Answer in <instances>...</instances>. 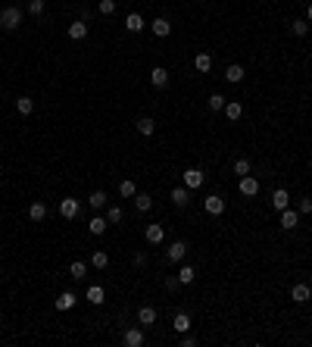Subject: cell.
I'll use <instances>...</instances> for the list:
<instances>
[{"label":"cell","instance_id":"b9f144b4","mask_svg":"<svg viewBox=\"0 0 312 347\" xmlns=\"http://www.w3.org/2000/svg\"><path fill=\"white\" fill-rule=\"evenodd\" d=\"M178 285H181V282H178V275H172V279H166V288H169V291H175Z\"/></svg>","mask_w":312,"mask_h":347},{"label":"cell","instance_id":"7402d4cb","mask_svg":"<svg viewBox=\"0 0 312 347\" xmlns=\"http://www.w3.org/2000/svg\"><path fill=\"white\" fill-rule=\"evenodd\" d=\"M122 341L128 344V347H141V344H144V332H141V329H128Z\"/></svg>","mask_w":312,"mask_h":347},{"label":"cell","instance_id":"3957f363","mask_svg":"<svg viewBox=\"0 0 312 347\" xmlns=\"http://www.w3.org/2000/svg\"><path fill=\"white\" fill-rule=\"evenodd\" d=\"M184 188H200V184H203V169H197V166H191V169H184Z\"/></svg>","mask_w":312,"mask_h":347},{"label":"cell","instance_id":"4dcf8cb0","mask_svg":"<svg viewBox=\"0 0 312 347\" xmlns=\"http://www.w3.org/2000/svg\"><path fill=\"white\" fill-rule=\"evenodd\" d=\"M88 228H91V235H103V231H106V219H103V216H94V219L88 222Z\"/></svg>","mask_w":312,"mask_h":347},{"label":"cell","instance_id":"5b68a950","mask_svg":"<svg viewBox=\"0 0 312 347\" xmlns=\"http://www.w3.org/2000/svg\"><path fill=\"white\" fill-rule=\"evenodd\" d=\"M291 300H294V304H309V300H312V288L303 285V282L294 285V288H291Z\"/></svg>","mask_w":312,"mask_h":347},{"label":"cell","instance_id":"8d00e7d4","mask_svg":"<svg viewBox=\"0 0 312 347\" xmlns=\"http://www.w3.org/2000/svg\"><path fill=\"white\" fill-rule=\"evenodd\" d=\"M225 103H228V97H225V94H212V97H209V110H215V113H218V110H225Z\"/></svg>","mask_w":312,"mask_h":347},{"label":"cell","instance_id":"60d3db41","mask_svg":"<svg viewBox=\"0 0 312 347\" xmlns=\"http://www.w3.org/2000/svg\"><path fill=\"white\" fill-rule=\"evenodd\" d=\"M194 344H197V338H194V335H188V332H184V335H181V347H194Z\"/></svg>","mask_w":312,"mask_h":347},{"label":"cell","instance_id":"7c38bea8","mask_svg":"<svg viewBox=\"0 0 312 347\" xmlns=\"http://www.w3.org/2000/svg\"><path fill=\"white\" fill-rule=\"evenodd\" d=\"M28 219H31V222H44V219H47V203L31 200V206H28Z\"/></svg>","mask_w":312,"mask_h":347},{"label":"cell","instance_id":"30bf717a","mask_svg":"<svg viewBox=\"0 0 312 347\" xmlns=\"http://www.w3.org/2000/svg\"><path fill=\"white\" fill-rule=\"evenodd\" d=\"M78 304V294L75 291H63L60 297H56V310H60V313H66V310H72Z\"/></svg>","mask_w":312,"mask_h":347},{"label":"cell","instance_id":"ba28073f","mask_svg":"<svg viewBox=\"0 0 312 347\" xmlns=\"http://www.w3.org/2000/svg\"><path fill=\"white\" fill-rule=\"evenodd\" d=\"M144 238H147V244H163V241H166V228L153 222V225H147Z\"/></svg>","mask_w":312,"mask_h":347},{"label":"cell","instance_id":"8fae6325","mask_svg":"<svg viewBox=\"0 0 312 347\" xmlns=\"http://www.w3.org/2000/svg\"><path fill=\"white\" fill-rule=\"evenodd\" d=\"M60 216L63 219H75L78 216V200L75 197H63L60 200Z\"/></svg>","mask_w":312,"mask_h":347},{"label":"cell","instance_id":"74e56055","mask_svg":"<svg viewBox=\"0 0 312 347\" xmlns=\"http://www.w3.org/2000/svg\"><path fill=\"white\" fill-rule=\"evenodd\" d=\"M97 9H100L103 16H112V13H115V0H100Z\"/></svg>","mask_w":312,"mask_h":347},{"label":"cell","instance_id":"1f68e13d","mask_svg":"<svg viewBox=\"0 0 312 347\" xmlns=\"http://www.w3.org/2000/svg\"><path fill=\"white\" fill-rule=\"evenodd\" d=\"M16 110H19L22 116H31V113H34V100H31V97H19V100H16Z\"/></svg>","mask_w":312,"mask_h":347},{"label":"cell","instance_id":"d4e9b609","mask_svg":"<svg viewBox=\"0 0 312 347\" xmlns=\"http://www.w3.org/2000/svg\"><path fill=\"white\" fill-rule=\"evenodd\" d=\"M222 113L228 116V119H231V122H234V119H240V116H244V107H240V103H237V100H228Z\"/></svg>","mask_w":312,"mask_h":347},{"label":"cell","instance_id":"f1b7e54d","mask_svg":"<svg viewBox=\"0 0 312 347\" xmlns=\"http://www.w3.org/2000/svg\"><path fill=\"white\" fill-rule=\"evenodd\" d=\"M134 206H137L141 213H147L150 206H153V197H150V194H141V191H137V194H134Z\"/></svg>","mask_w":312,"mask_h":347},{"label":"cell","instance_id":"f35d334b","mask_svg":"<svg viewBox=\"0 0 312 347\" xmlns=\"http://www.w3.org/2000/svg\"><path fill=\"white\" fill-rule=\"evenodd\" d=\"M297 213H300V216H309V213H312V200H309V197H303V200L297 203Z\"/></svg>","mask_w":312,"mask_h":347},{"label":"cell","instance_id":"9a60e30c","mask_svg":"<svg viewBox=\"0 0 312 347\" xmlns=\"http://www.w3.org/2000/svg\"><path fill=\"white\" fill-rule=\"evenodd\" d=\"M69 38H72V41H85V38H88V22L75 19L72 25H69Z\"/></svg>","mask_w":312,"mask_h":347},{"label":"cell","instance_id":"4fadbf2b","mask_svg":"<svg viewBox=\"0 0 312 347\" xmlns=\"http://www.w3.org/2000/svg\"><path fill=\"white\" fill-rule=\"evenodd\" d=\"M272 206H275V210H287V206H291V194H287L284 188H278V191H272Z\"/></svg>","mask_w":312,"mask_h":347},{"label":"cell","instance_id":"5bb4252c","mask_svg":"<svg viewBox=\"0 0 312 347\" xmlns=\"http://www.w3.org/2000/svg\"><path fill=\"white\" fill-rule=\"evenodd\" d=\"M172 203L184 210V206L191 203V188H181V184H178V188H172Z\"/></svg>","mask_w":312,"mask_h":347},{"label":"cell","instance_id":"d590c367","mask_svg":"<svg viewBox=\"0 0 312 347\" xmlns=\"http://www.w3.org/2000/svg\"><path fill=\"white\" fill-rule=\"evenodd\" d=\"M291 31L297 34V38H306V31H309V22H306V19H294V22H291Z\"/></svg>","mask_w":312,"mask_h":347},{"label":"cell","instance_id":"ac0fdd59","mask_svg":"<svg viewBox=\"0 0 312 347\" xmlns=\"http://www.w3.org/2000/svg\"><path fill=\"white\" fill-rule=\"evenodd\" d=\"M244 75H247L244 66H237V63L225 69V82H231V85H240V82H244Z\"/></svg>","mask_w":312,"mask_h":347},{"label":"cell","instance_id":"83f0119b","mask_svg":"<svg viewBox=\"0 0 312 347\" xmlns=\"http://www.w3.org/2000/svg\"><path fill=\"white\" fill-rule=\"evenodd\" d=\"M88 203H91V210H103L106 206V191H94L88 197Z\"/></svg>","mask_w":312,"mask_h":347},{"label":"cell","instance_id":"ffe728a7","mask_svg":"<svg viewBox=\"0 0 312 347\" xmlns=\"http://www.w3.org/2000/svg\"><path fill=\"white\" fill-rule=\"evenodd\" d=\"M172 329H175L178 335L191 332V316H188V313H175V319H172Z\"/></svg>","mask_w":312,"mask_h":347},{"label":"cell","instance_id":"9c48e42d","mask_svg":"<svg viewBox=\"0 0 312 347\" xmlns=\"http://www.w3.org/2000/svg\"><path fill=\"white\" fill-rule=\"evenodd\" d=\"M203 203H206V213H209V216H222L225 213V200L218 197V194H209Z\"/></svg>","mask_w":312,"mask_h":347},{"label":"cell","instance_id":"ee69618b","mask_svg":"<svg viewBox=\"0 0 312 347\" xmlns=\"http://www.w3.org/2000/svg\"><path fill=\"white\" fill-rule=\"evenodd\" d=\"M306 22H312V3H309V9H306Z\"/></svg>","mask_w":312,"mask_h":347},{"label":"cell","instance_id":"ab89813d","mask_svg":"<svg viewBox=\"0 0 312 347\" xmlns=\"http://www.w3.org/2000/svg\"><path fill=\"white\" fill-rule=\"evenodd\" d=\"M44 6H47L44 0H31V3H28V13H31V16H41V13H44Z\"/></svg>","mask_w":312,"mask_h":347},{"label":"cell","instance_id":"836d02e7","mask_svg":"<svg viewBox=\"0 0 312 347\" xmlns=\"http://www.w3.org/2000/svg\"><path fill=\"white\" fill-rule=\"evenodd\" d=\"M119 194H122V197H134V194H137V184H134L131 178L119 181Z\"/></svg>","mask_w":312,"mask_h":347},{"label":"cell","instance_id":"d6a6232c","mask_svg":"<svg viewBox=\"0 0 312 347\" xmlns=\"http://www.w3.org/2000/svg\"><path fill=\"white\" fill-rule=\"evenodd\" d=\"M250 169H253V166H250V160H247V157L234 160V175H237V178H240V175H250Z\"/></svg>","mask_w":312,"mask_h":347},{"label":"cell","instance_id":"603a6c76","mask_svg":"<svg viewBox=\"0 0 312 347\" xmlns=\"http://www.w3.org/2000/svg\"><path fill=\"white\" fill-rule=\"evenodd\" d=\"M91 266H94V269H106L109 266V253L106 250H94L91 253Z\"/></svg>","mask_w":312,"mask_h":347},{"label":"cell","instance_id":"2e32d148","mask_svg":"<svg viewBox=\"0 0 312 347\" xmlns=\"http://www.w3.org/2000/svg\"><path fill=\"white\" fill-rule=\"evenodd\" d=\"M125 28H128L131 34L144 31V28H147V25H144V16H141V13H128V16H125Z\"/></svg>","mask_w":312,"mask_h":347},{"label":"cell","instance_id":"277c9868","mask_svg":"<svg viewBox=\"0 0 312 347\" xmlns=\"http://www.w3.org/2000/svg\"><path fill=\"white\" fill-rule=\"evenodd\" d=\"M240 194H244V197H256L259 194V178H253V175H240Z\"/></svg>","mask_w":312,"mask_h":347},{"label":"cell","instance_id":"cb8c5ba5","mask_svg":"<svg viewBox=\"0 0 312 347\" xmlns=\"http://www.w3.org/2000/svg\"><path fill=\"white\" fill-rule=\"evenodd\" d=\"M137 322H141V326H153L156 322V310L153 307H141L137 310Z\"/></svg>","mask_w":312,"mask_h":347},{"label":"cell","instance_id":"e575fe53","mask_svg":"<svg viewBox=\"0 0 312 347\" xmlns=\"http://www.w3.org/2000/svg\"><path fill=\"white\" fill-rule=\"evenodd\" d=\"M122 216H125V213H122V206H106V222H109V225H119V222H122Z\"/></svg>","mask_w":312,"mask_h":347},{"label":"cell","instance_id":"44dd1931","mask_svg":"<svg viewBox=\"0 0 312 347\" xmlns=\"http://www.w3.org/2000/svg\"><path fill=\"white\" fill-rule=\"evenodd\" d=\"M137 132L150 138V135L156 132V119H153V116H141V119H137Z\"/></svg>","mask_w":312,"mask_h":347},{"label":"cell","instance_id":"d6986e66","mask_svg":"<svg viewBox=\"0 0 312 347\" xmlns=\"http://www.w3.org/2000/svg\"><path fill=\"white\" fill-rule=\"evenodd\" d=\"M194 69H197V72H203V75H209L212 56H209V53H197V56H194Z\"/></svg>","mask_w":312,"mask_h":347},{"label":"cell","instance_id":"4316f807","mask_svg":"<svg viewBox=\"0 0 312 347\" xmlns=\"http://www.w3.org/2000/svg\"><path fill=\"white\" fill-rule=\"evenodd\" d=\"M69 275H72V279H78L82 282L85 275H88V263H82V260H75L72 266H69Z\"/></svg>","mask_w":312,"mask_h":347},{"label":"cell","instance_id":"6da1fadb","mask_svg":"<svg viewBox=\"0 0 312 347\" xmlns=\"http://www.w3.org/2000/svg\"><path fill=\"white\" fill-rule=\"evenodd\" d=\"M19 25H22V9L19 6H3V9H0V28L16 31Z\"/></svg>","mask_w":312,"mask_h":347},{"label":"cell","instance_id":"f546056e","mask_svg":"<svg viewBox=\"0 0 312 347\" xmlns=\"http://www.w3.org/2000/svg\"><path fill=\"white\" fill-rule=\"evenodd\" d=\"M194 279H197V269H194V266H181V272H178V282H181V285H191Z\"/></svg>","mask_w":312,"mask_h":347},{"label":"cell","instance_id":"7a4b0ae2","mask_svg":"<svg viewBox=\"0 0 312 347\" xmlns=\"http://www.w3.org/2000/svg\"><path fill=\"white\" fill-rule=\"evenodd\" d=\"M184 257H188V244H184V241H172L169 250H166V260L169 263H181Z\"/></svg>","mask_w":312,"mask_h":347},{"label":"cell","instance_id":"484cf974","mask_svg":"<svg viewBox=\"0 0 312 347\" xmlns=\"http://www.w3.org/2000/svg\"><path fill=\"white\" fill-rule=\"evenodd\" d=\"M103 297H106V291H103L100 285H91V288H88V300H91L94 307H100V304H103Z\"/></svg>","mask_w":312,"mask_h":347},{"label":"cell","instance_id":"e0dca14e","mask_svg":"<svg viewBox=\"0 0 312 347\" xmlns=\"http://www.w3.org/2000/svg\"><path fill=\"white\" fill-rule=\"evenodd\" d=\"M297 225H300V213L291 210V206H287V210H281V228L291 231V228H297Z\"/></svg>","mask_w":312,"mask_h":347},{"label":"cell","instance_id":"8992f818","mask_svg":"<svg viewBox=\"0 0 312 347\" xmlns=\"http://www.w3.org/2000/svg\"><path fill=\"white\" fill-rule=\"evenodd\" d=\"M150 85H153L156 91H163V88L169 85V69H163V66H153V72H150Z\"/></svg>","mask_w":312,"mask_h":347},{"label":"cell","instance_id":"7bdbcfd3","mask_svg":"<svg viewBox=\"0 0 312 347\" xmlns=\"http://www.w3.org/2000/svg\"><path fill=\"white\" fill-rule=\"evenodd\" d=\"M134 263H137V266H144V263H147V253H144V250H141V253H134Z\"/></svg>","mask_w":312,"mask_h":347},{"label":"cell","instance_id":"52a82bcc","mask_svg":"<svg viewBox=\"0 0 312 347\" xmlns=\"http://www.w3.org/2000/svg\"><path fill=\"white\" fill-rule=\"evenodd\" d=\"M150 31H153L156 38H169V34H172V22L163 19V16H156L153 22H150Z\"/></svg>","mask_w":312,"mask_h":347}]
</instances>
